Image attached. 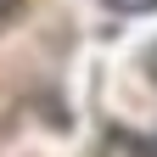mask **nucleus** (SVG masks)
Here are the masks:
<instances>
[{
	"instance_id": "f03ea898",
	"label": "nucleus",
	"mask_w": 157,
	"mask_h": 157,
	"mask_svg": "<svg viewBox=\"0 0 157 157\" xmlns=\"http://www.w3.org/2000/svg\"><path fill=\"white\" fill-rule=\"evenodd\" d=\"M11 11H17V0H0V23H6V17H11Z\"/></svg>"
},
{
	"instance_id": "20e7f679",
	"label": "nucleus",
	"mask_w": 157,
	"mask_h": 157,
	"mask_svg": "<svg viewBox=\"0 0 157 157\" xmlns=\"http://www.w3.org/2000/svg\"><path fill=\"white\" fill-rule=\"evenodd\" d=\"M151 157H157V140H151Z\"/></svg>"
},
{
	"instance_id": "7ed1b4c3",
	"label": "nucleus",
	"mask_w": 157,
	"mask_h": 157,
	"mask_svg": "<svg viewBox=\"0 0 157 157\" xmlns=\"http://www.w3.org/2000/svg\"><path fill=\"white\" fill-rule=\"evenodd\" d=\"M146 62H151V78H157V51H151V56H146Z\"/></svg>"
},
{
	"instance_id": "f257e3e1",
	"label": "nucleus",
	"mask_w": 157,
	"mask_h": 157,
	"mask_svg": "<svg viewBox=\"0 0 157 157\" xmlns=\"http://www.w3.org/2000/svg\"><path fill=\"white\" fill-rule=\"evenodd\" d=\"M107 6H112V11H129V17H135V11H157V0H107Z\"/></svg>"
}]
</instances>
